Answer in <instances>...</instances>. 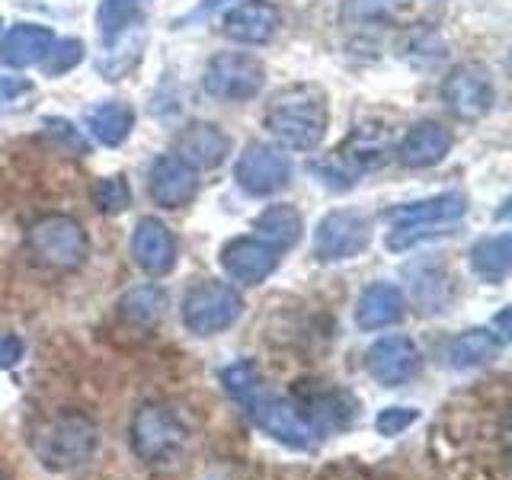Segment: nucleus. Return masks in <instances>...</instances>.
<instances>
[{
  "mask_svg": "<svg viewBox=\"0 0 512 480\" xmlns=\"http://www.w3.org/2000/svg\"><path fill=\"white\" fill-rule=\"evenodd\" d=\"M23 352V343L16 340V336H0V365H13L16 359H20Z\"/></svg>",
  "mask_w": 512,
  "mask_h": 480,
  "instance_id": "31",
  "label": "nucleus"
},
{
  "mask_svg": "<svg viewBox=\"0 0 512 480\" xmlns=\"http://www.w3.org/2000/svg\"><path fill=\"white\" fill-rule=\"evenodd\" d=\"M122 311L128 320H138V324H151L160 314H164V292L154 285H141L132 288L125 298H122Z\"/></svg>",
  "mask_w": 512,
  "mask_h": 480,
  "instance_id": "25",
  "label": "nucleus"
},
{
  "mask_svg": "<svg viewBox=\"0 0 512 480\" xmlns=\"http://www.w3.org/2000/svg\"><path fill=\"white\" fill-rule=\"evenodd\" d=\"M442 96L448 109L455 112L458 119H480L487 116L493 106V80L490 71L480 68V64H461L452 74L445 77L442 84Z\"/></svg>",
  "mask_w": 512,
  "mask_h": 480,
  "instance_id": "9",
  "label": "nucleus"
},
{
  "mask_svg": "<svg viewBox=\"0 0 512 480\" xmlns=\"http://www.w3.org/2000/svg\"><path fill=\"white\" fill-rule=\"evenodd\" d=\"M244 311V301L234 292L231 285L224 282H199L192 292L186 295L183 304V317H186V327L192 333H218L224 327H231L234 320Z\"/></svg>",
  "mask_w": 512,
  "mask_h": 480,
  "instance_id": "5",
  "label": "nucleus"
},
{
  "mask_svg": "<svg viewBox=\"0 0 512 480\" xmlns=\"http://www.w3.org/2000/svg\"><path fill=\"white\" fill-rule=\"evenodd\" d=\"M420 368V352L407 336H384L368 349V372L384 384L407 381Z\"/></svg>",
  "mask_w": 512,
  "mask_h": 480,
  "instance_id": "15",
  "label": "nucleus"
},
{
  "mask_svg": "<svg viewBox=\"0 0 512 480\" xmlns=\"http://www.w3.org/2000/svg\"><path fill=\"white\" fill-rule=\"evenodd\" d=\"M183 442L186 432L167 410L148 407L135 420V448L148 461H167L170 455L180 452Z\"/></svg>",
  "mask_w": 512,
  "mask_h": 480,
  "instance_id": "12",
  "label": "nucleus"
},
{
  "mask_svg": "<svg viewBox=\"0 0 512 480\" xmlns=\"http://www.w3.org/2000/svg\"><path fill=\"white\" fill-rule=\"evenodd\" d=\"M132 125H135V112L125 103H100L87 112V128L96 141L106 144V148L122 144L128 132H132Z\"/></svg>",
  "mask_w": 512,
  "mask_h": 480,
  "instance_id": "20",
  "label": "nucleus"
},
{
  "mask_svg": "<svg viewBox=\"0 0 512 480\" xmlns=\"http://www.w3.org/2000/svg\"><path fill=\"white\" fill-rule=\"evenodd\" d=\"M464 196L461 192H442L436 199H423V202H410V205H397L388 212V218L394 221V231L388 237L391 250H404L416 240H423L426 234H436L429 228L436 224H452L464 215Z\"/></svg>",
  "mask_w": 512,
  "mask_h": 480,
  "instance_id": "3",
  "label": "nucleus"
},
{
  "mask_svg": "<svg viewBox=\"0 0 512 480\" xmlns=\"http://www.w3.org/2000/svg\"><path fill=\"white\" fill-rule=\"evenodd\" d=\"M279 29V10L266 4V0H247V4H237L224 16V32L234 42L244 45H263L276 36Z\"/></svg>",
  "mask_w": 512,
  "mask_h": 480,
  "instance_id": "16",
  "label": "nucleus"
},
{
  "mask_svg": "<svg viewBox=\"0 0 512 480\" xmlns=\"http://www.w3.org/2000/svg\"><path fill=\"white\" fill-rule=\"evenodd\" d=\"M141 0H103L96 10V26H100L103 42H116L122 32L138 20Z\"/></svg>",
  "mask_w": 512,
  "mask_h": 480,
  "instance_id": "24",
  "label": "nucleus"
},
{
  "mask_svg": "<svg viewBox=\"0 0 512 480\" xmlns=\"http://www.w3.org/2000/svg\"><path fill=\"white\" fill-rule=\"evenodd\" d=\"M368 240H372L368 221L359 212L340 208V212H330L317 224L314 250L320 260H349V256H356L368 247Z\"/></svg>",
  "mask_w": 512,
  "mask_h": 480,
  "instance_id": "8",
  "label": "nucleus"
},
{
  "mask_svg": "<svg viewBox=\"0 0 512 480\" xmlns=\"http://www.w3.org/2000/svg\"><path fill=\"white\" fill-rule=\"evenodd\" d=\"M176 151H180L176 157H183L189 167L212 170L231 154V138L212 122H192L176 138Z\"/></svg>",
  "mask_w": 512,
  "mask_h": 480,
  "instance_id": "13",
  "label": "nucleus"
},
{
  "mask_svg": "<svg viewBox=\"0 0 512 480\" xmlns=\"http://www.w3.org/2000/svg\"><path fill=\"white\" fill-rule=\"evenodd\" d=\"M493 356H496V340L490 336V330L461 333L458 340H452V346H448V359H452V365H458V368L490 362Z\"/></svg>",
  "mask_w": 512,
  "mask_h": 480,
  "instance_id": "23",
  "label": "nucleus"
},
{
  "mask_svg": "<svg viewBox=\"0 0 512 480\" xmlns=\"http://www.w3.org/2000/svg\"><path fill=\"white\" fill-rule=\"evenodd\" d=\"M400 314H404V295H400V288L378 282V285H368L362 292L359 308H356V324L362 330H378L400 320Z\"/></svg>",
  "mask_w": 512,
  "mask_h": 480,
  "instance_id": "19",
  "label": "nucleus"
},
{
  "mask_svg": "<svg viewBox=\"0 0 512 480\" xmlns=\"http://www.w3.org/2000/svg\"><path fill=\"white\" fill-rule=\"evenodd\" d=\"M132 253H135V263L144 272H151V276H164V272L173 269L176 240L167 231V224H160L154 218H141L135 234H132Z\"/></svg>",
  "mask_w": 512,
  "mask_h": 480,
  "instance_id": "14",
  "label": "nucleus"
},
{
  "mask_svg": "<svg viewBox=\"0 0 512 480\" xmlns=\"http://www.w3.org/2000/svg\"><path fill=\"white\" fill-rule=\"evenodd\" d=\"M0 26H4V23H0Z\"/></svg>",
  "mask_w": 512,
  "mask_h": 480,
  "instance_id": "32",
  "label": "nucleus"
},
{
  "mask_svg": "<svg viewBox=\"0 0 512 480\" xmlns=\"http://www.w3.org/2000/svg\"><path fill=\"white\" fill-rule=\"evenodd\" d=\"M93 205L100 208V212L106 215H119L125 212L128 205H132V189H128V183L122 180V176H106V180H96L93 189Z\"/></svg>",
  "mask_w": 512,
  "mask_h": 480,
  "instance_id": "26",
  "label": "nucleus"
},
{
  "mask_svg": "<svg viewBox=\"0 0 512 480\" xmlns=\"http://www.w3.org/2000/svg\"><path fill=\"white\" fill-rule=\"evenodd\" d=\"M234 180L250 196H272V192H279L292 180V160H288L282 148H272V144H250L237 157Z\"/></svg>",
  "mask_w": 512,
  "mask_h": 480,
  "instance_id": "6",
  "label": "nucleus"
},
{
  "mask_svg": "<svg viewBox=\"0 0 512 480\" xmlns=\"http://www.w3.org/2000/svg\"><path fill=\"white\" fill-rule=\"evenodd\" d=\"M263 80H266V71L253 55L221 52L208 61L202 87L205 93L218 96V100L240 103V100H253V96L263 90Z\"/></svg>",
  "mask_w": 512,
  "mask_h": 480,
  "instance_id": "4",
  "label": "nucleus"
},
{
  "mask_svg": "<svg viewBox=\"0 0 512 480\" xmlns=\"http://www.w3.org/2000/svg\"><path fill=\"white\" fill-rule=\"evenodd\" d=\"M279 263V250L269 247L260 237H237L221 250V266L224 272L240 282V285H256L263 282Z\"/></svg>",
  "mask_w": 512,
  "mask_h": 480,
  "instance_id": "10",
  "label": "nucleus"
},
{
  "mask_svg": "<svg viewBox=\"0 0 512 480\" xmlns=\"http://www.w3.org/2000/svg\"><path fill=\"white\" fill-rule=\"evenodd\" d=\"M93 442V426L84 416H61L42 436H36V452L48 468H68V464H80L93 452Z\"/></svg>",
  "mask_w": 512,
  "mask_h": 480,
  "instance_id": "7",
  "label": "nucleus"
},
{
  "mask_svg": "<svg viewBox=\"0 0 512 480\" xmlns=\"http://www.w3.org/2000/svg\"><path fill=\"white\" fill-rule=\"evenodd\" d=\"M32 87L20 77H0V103H20L23 96H29Z\"/></svg>",
  "mask_w": 512,
  "mask_h": 480,
  "instance_id": "30",
  "label": "nucleus"
},
{
  "mask_svg": "<svg viewBox=\"0 0 512 480\" xmlns=\"http://www.w3.org/2000/svg\"><path fill=\"white\" fill-rule=\"evenodd\" d=\"M52 42H55L52 29H45L39 23L13 26L4 45H0V61L10 64V68H32V64H39L45 58Z\"/></svg>",
  "mask_w": 512,
  "mask_h": 480,
  "instance_id": "18",
  "label": "nucleus"
},
{
  "mask_svg": "<svg viewBox=\"0 0 512 480\" xmlns=\"http://www.w3.org/2000/svg\"><path fill=\"white\" fill-rule=\"evenodd\" d=\"M266 128L295 151H314L327 135V96L314 84H292L266 106Z\"/></svg>",
  "mask_w": 512,
  "mask_h": 480,
  "instance_id": "1",
  "label": "nucleus"
},
{
  "mask_svg": "<svg viewBox=\"0 0 512 480\" xmlns=\"http://www.w3.org/2000/svg\"><path fill=\"white\" fill-rule=\"evenodd\" d=\"M26 247L36 256V263L52 269H74L87 256V234L74 218L52 215L36 221L26 231Z\"/></svg>",
  "mask_w": 512,
  "mask_h": 480,
  "instance_id": "2",
  "label": "nucleus"
},
{
  "mask_svg": "<svg viewBox=\"0 0 512 480\" xmlns=\"http://www.w3.org/2000/svg\"><path fill=\"white\" fill-rule=\"evenodd\" d=\"M199 192V173L189 167L183 157L164 154L151 167V199L164 208H180L196 199Z\"/></svg>",
  "mask_w": 512,
  "mask_h": 480,
  "instance_id": "11",
  "label": "nucleus"
},
{
  "mask_svg": "<svg viewBox=\"0 0 512 480\" xmlns=\"http://www.w3.org/2000/svg\"><path fill=\"white\" fill-rule=\"evenodd\" d=\"M80 61H84V42H80V39H55L39 64H42V71L48 77H61V74H68L71 68H77Z\"/></svg>",
  "mask_w": 512,
  "mask_h": 480,
  "instance_id": "27",
  "label": "nucleus"
},
{
  "mask_svg": "<svg viewBox=\"0 0 512 480\" xmlns=\"http://www.w3.org/2000/svg\"><path fill=\"white\" fill-rule=\"evenodd\" d=\"M413 420H416V413H413V410H400V407H394L391 413H381L378 429L384 432V436H394V432H400L404 426H410Z\"/></svg>",
  "mask_w": 512,
  "mask_h": 480,
  "instance_id": "29",
  "label": "nucleus"
},
{
  "mask_svg": "<svg viewBox=\"0 0 512 480\" xmlns=\"http://www.w3.org/2000/svg\"><path fill=\"white\" fill-rule=\"evenodd\" d=\"M256 237L276 250H288L301 237V215L292 205H272L256 218Z\"/></svg>",
  "mask_w": 512,
  "mask_h": 480,
  "instance_id": "21",
  "label": "nucleus"
},
{
  "mask_svg": "<svg viewBox=\"0 0 512 480\" xmlns=\"http://www.w3.org/2000/svg\"><path fill=\"white\" fill-rule=\"evenodd\" d=\"M448 151H452L448 128H442L439 122H420L404 135V141H400L397 157L404 167L423 170V167H436Z\"/></svg>",
  "mask_w": 512,
  "mask_h": 480,
  "instance_id": "17",
  "label": "nucleus"
},
{
  "mask_svg": "<svg viewBox=\"0 0 512 480\" xmlns=\"http://www.w3.org/2000/svg\"><path fill=\"white\" fill-rule=\"evenodd\" d=\"M0 480H4V477H0Z\"/></svg>",
  "mask_w": 512,
  "mask_h": 480,
  "instance_id": "33",
  "label": "nucleus"
},
{
  "mask_svg": "<svg viewBox=\"0 0 512 480\" xmlns=\"http://www.w3.org/2000/svg\"><path fill=\"white\" fill-rule=\"evenodd\" d=\"M45 132H48V138L58 141V144H64V148L74 151V154H90L87 138L80 135L68 119H45Z\"/></svg>",
  "mask_w": 512,
  "mask_h": 480,
  "instance_id": "28",
  "label": "nucleus"
},
{
  "mask_svg": "<svg viewBox=\"0 0 512 480\" xmlns=\"http://www.w3.org/2000/svg\"><path fill=\"white\" fill-rule=\"evenodd\" d=\"M471 266L477 269V276H484L490 282H503L512 266V237L496 234V237L480 240L471 250Z\"/></svg>",
  "mask_w": 512,
  "mask_h": 480,
  "instance_id": "22",
  "label": "nucleus"
}]
</instances>
